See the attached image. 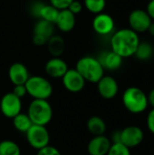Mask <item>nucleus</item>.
<instances>
[{"instance_id": "obj_1", "label": "nucleus", "mask_w": 154, "mask_h": 155, "mask_svg": "<svg viewBox=\"0 0 154 155\" xmlns=\"http://www.w3.org/2000/svg\"><path fill=\"white\" fill-rule=\"evenodd\" d=\"M140 38L137 33L130 28H122L114 32L111 37V50L123 58L134 55Z\"/></svg>"}, {"instance_id": "obj_2", "label": "nucleus", "mask_w": 154, "mask_h": 155, "mask_svg": "<svg viewBox=\"0 0 154 155\" xmlns=\"http://www.w3.org/2000/svg\"><path fill=\"white\" fill-rule=\"evenodd\" d=\"M76 71L84 77L85 82L97 84L104 75V69L96 57L86 55L81 57L75 65Z\"/></svg>"}, {"instance_id": "obj_3", "label": "nucleus", "mask_w": 154, "mask_h": 155, "mask_svg": "<svg viewBox=\"0 0 154 155\" xmlns=\"http://www.w3.org/2000/svg\"><path fill=\"white\" fill-rule=\"evenodd\" d=\"M122 101L124 108L133 114L143 113L149 105L147 94L141 88L135 86L125 89L122 96Z\"/></svg>"}, {"instance_id": "obj_4", "label": "nucleus", "mask_w": 154, "mask_h": 155, "mask_svg": "<svg viewBox=\"0 0 154 155\" xmlns=\"http://www.w3.org/2000/svg\"><path fill=\"white\" fill-rule=\"evenodd\" d=\"M27 115L33 124L45 126L53 119V108L48 100L33 99L27 108Z\"/></svg>"}, {"instance_id": "obj_5", "label": "nucleus", "mask_w": 154, "mask_h": 155, "mask_svg": "<svg viewBox=\"0 0 154 155\" xmlns=\"http://www.w3.org/2000/svg\"><path fill=\"white\" fill-rule=\"evenodd\" d=\"M27 94L33 99L48 100L53 94V85L48 79L41 75H30L25 84Z\"/></svg>"}, {"instance_id": "obj_6", "label": "nucleus", "mask_w": 154, "mask_h": 155, "mask_svg": "<svg viewBox=\"0 0 154 155\" xmlns=\"http://www.w3.org/2000/svg\"><path fill=\"white\" fill-rule=\"evenodd\" d=\"M25 138L28 144L33 149L38 151L49 145L50 134L45 126L33 124L25 133Z\"/></svg>"}, {"instance_id": "obj_7", "label": "nucleus", "mask_w": 154, "mask_h": 155, "mask_svg": "<svg viewBox=\"0 0 154 155\" xmlns=\"http://www.w3.org/2000/svg\"><path fill=\"white\" fill-rule=\"evenodd\" d=\"M0 111L5 117L13 119L22 111V99L12 92L5 94L0 100Z\"/></svg>"}, {"instance_id": "obj_8", "label": "nucleus", "mask_w": 154, "mask_h": 155, "mask_svg": "<svg viewBox=\"0 0 154 155\" xmlns=\"http://www.w3.org/2000/svg\"><path fill=\"white\" fill-rule=\"evenodd\" d=\"M152 20L146 12L143 9H134L133 10L128 17V23L130 29L135 33H144L148 31Z\"/></svg>"}, {"instance_id": "obj_9", "label": "nucleus", "mask_w": 154, "mask_h": 155, "mask_svg": "<svg viewBox=\"0 0 154 155\" xmlns=\"http://www.w3.org/2000/svg\"><path fill=\"white\" fill-rule=\"evenodd\" d=\"M144 138L142 128L136 125H130L120 131V143L129 149L139 146Z\"/></svg>"}, {"instance_id": "obj_10", "label": "nucleus", "mask_w": 154, "mask_h": 155, "mask_svg": "<svg viewBox=\"0 0 154 155\" xmlns=\"http://www.w3.org/2000/svg\"><path fill=\"white\" fill-rule=\"evenodd\" d=\"M61 79L64 89L73 94L80 93L85 86V80L75 68L68 69Z\"/></svg>"}, {"instance_id": "obj_11", "label": "nucleus", "mask_w": 154, "mask_h": 155, "mask_svg": "<svg viewBox=\"0 0 154 155\" xmlns=\"http://www.w3.org/2000/svg\"><path fill=\"white\" fill-rule=\"evenodd\" d=\"M92 25L96 34L100 35H108L113 34L115 24L113 18L109 14L102 12L95 15Z\"/></svg>"}, {"instance_id": "obj_12", "label": "nucleus", "mask_w": 154, "mask_h": 155, "mask_svg": "<svg viewBox=\"0 0 154 155\" xmlns=\"http://www.w3.org/2000/svg\"><path fill=\"white\" fill-rule=\"evenodd\" d=\"M31 12L32 15L37 17L38 19H43L54 24L59 10L50 4H43L41 2H35L32 5Z\"/></svg>"}, {"instance_id": "obj_13", "label": "nucleus", "mask_w": 154, "mask_h": 155, "mask_svg": "<svg viewBox=\"0 0 154 155\" xmlns=\"http://www.w3.org/2000/svg\"><path fill=\"white\" fill-rule=\"evenodd\" d=\"M97 90L101 97L106 100L113 99L119 91L117 81L110 75H103L97 82Z\"/></svg>"}, {"instance_id": "obj_14", "label": "nucleus", "mask_w": 154, "mask_h": 155, "mask_svg": "<svg viewBox=\"0 0 154 155\" xmlns=\"http://www.w3.org/2000/svg\"><path fill=\"white\" fill-rule=\"evenodd\" d=\"M111 145V140L104 134L93 136L87 144V152L89 155H107Z\"/></svg>"}, {"instance_id": "obj_15", "label": "nucleus", "mask_w": 154, "mask_h": 155, "mask_svg": "<svg viewBox=\"0 0 154 155\" xmlns=\"http://www.w3.org/2000/svg\"><path fill=\"white\" fill-rule=\"evenodd\" d=\"M29 77L28 69L22 63H14L8 68V78L14 85L25 84Z\"/></svg>"}, {"instance_id": "obj_16", "label": "nucleus", "mask_w": 154, "mask_h": 155, "mask_svg": "<svg viewBox=\"0 0 154 155\" xmlns=\"http://www.w3.org/2000/svg\"><path fill=\"white\" fill-rule=\"evenodd\" d=\"M68 69L69 68L66 62L60 57H52L44 65L46 74L55 79L62 78Z\"/></svg>"}, {"instance_id": "obj_17", "label": "nucleus", "mask_w": 154, "mask_h": 155, "mask_svg": "<svg viewBox=\"0 0 154 155\" xmlns=\"http://www.w3.org/2000/svg\"><path fill=\"white\" fill-rule=\"evenodd\" d=\"M104 70L115 71L118 70L123 64V57L114 53L113 51H104L97 58Z\"/></svg>"}, {"instance_id": "obj_18", "label": "nucleus", "mask_w": 154, "mask_h": 155, "mask_svg": "<svg viewBox=\"0 0 154 155\" xmlns=\"http://www.w3.org/2000/svg\"><path fill=\"white\" fill-rule=\"evenodd\" d=\"M58 29L64 33H68L74 28L75 25V15L71 13L67 8L59 10L56 21L54 23Z\"/></svg>"}, {"instance_id": "obj_19", "label": "nucleus", "mask_w": 154, "mask_h": 155, "mask_svg": "<svg viewBox=\"0 0 154 155\" xmlns=\"http://www.w3.org/2000/svg\"><path fill=\"white\" fill-rule=\"evenodd\" d=\"M46 45L48 52L53 57H60L65 48L64 40L60 35H52L48 39Z\"/></svg>"}, {"instance_id": "obj_20", "label": "nucleus", "mask_w": 154, "mask_h": 155, "mask_svg": "<svg viewBox=\"0 0 154 155\" xmlns=\"http://www.w3.org/2000/svg\"><path fill=\"white\" fill-rule=\"evenodd\" d=\"M86 127L88 132L93 135H103L106 132V124L104 120L100 116H92L88 119L86 123Z\"/></svg>"}, {"instance_id": "obj_21", "label": "nucleus", "mask_w": 154, "mask_h": 155, "mask_svg": "<svg viewBox=\"0 0 154 155\" xmlns=\"http://www.w3.org/2000/svg\"><path fill=\"white\" fill-rule=\"evenodd\" d=\"M33 32L34 35H39L48 40L52 35H54V26L53 23L43 19H38V21L34 24Z\"/></svg>"}, {"instance_id": "obj_22", "label": "nucleus", "mask_w": 154, "mask_h": 155, "mask_svg": "<svg viewBox=\"0 0 154 155\" xmlns=\"http://www.w3.org/2000/svg\"><path fill=\"white\" fill-rule=\"evenodd\" d=\"M12 122H13L14 128L22 134H25L29 130V128L33 125V123L31 122L27 114H24L22 112L17 115H15L12 119Z\"/></svg>"}, {"instance_id": "obj_23", "label": "nucleus", "mask_w": 154, "mask_h": 155, "mask_svg": "<svg viewBox=\"0 0 154 155\" xmlns=\"http://www.w3.org/2000/svg\"><path fill=\"white\" fill-rule=\"evenodd\" d=\"M153 54V47L148 42H140L134 55L141 61L149 60Z\"/></svg>"}, {"instance_id": "obj_24", "label": "nucleus", "mask_w": 154, "mask_h": 155, "mask_svg": "<svg viewBox=\"0 0 154 155\" xmlns=\"http://www.w3.org/2000/svg\"><path fill=\"white\" fill-rule=\"evenodd\" d=\"M0 155H21L19 145L12 140L0 142Z\"/></svg>"}, {"instance_id": "obj_25", "label": "nucleus", "mask_w": 154, "mask_h": 155, "mask_svg": "<svg viewBox=\"0 0 154 155\" xmlns=\"http://www.w3.org/2000/svg\"><path fill=\"white\" fill-rule=\"evenodd\" d=\"M106 5V0H84V6L93 14L103 12Z\"/></svg>"}, {"instance_id": "obj_26", "label": "nucleus", "mask_w": 154, "mask_h": 155, "mask_svg": "<svg viewBox=\"0 0 154 155\" xmlns=\"http://www.w3.org/2000/svg\"><path fill=\"white\" fill-rule=\"evenodd\" d=\"M107 155H132L128 147L121 143H112Z\"/></svg>"}, {"instance_id": "obj_27", "label": "nucleus", "mask_w": 154, "mask_h": 155, "mask_svg": "<svg viewBox=\"0 0 154 155\" xmlns=\"http://www.w3.org/2000/svg\"><path fill=\"white\" fill-rule=\"evenodd\" d=\"M36 155H61V153L54 146L47 145L37 151Z\"/></svg>"}, {"instance_id": "obj_28", "label": "nucleus", "mask_w": 154, "mask_h": 155, "mask_svg": "<svg viewBox=\"0 0 154 155\" xmlns=\"http://www.w3.org/2000/svg\"><path fill=\"white\" fill-rule=\"evenodd\" d=\"M74 0H49L50 5H52L58 10H63V9L68 8L69 5Z\"/></svg>"}, {"instance_id": "obj_29", "label": "nucleus", "mask_w": 154, "mask_h": 155, "mask_svg": "<svg viewBox=\"0 0 154 155\" xmlns=\"http://www.w3.org/2000/svg\"><path fill=\"white\" fill-rule=\"evenodd\" d=\"M83 6H84V5H83L80 1H78V0H74V1L69 5V6H68L67 9H68L71 13H73V14L75 15H78V14H80V13L82 12Z\"/></svg>"}, {"instance_id": "obj_30", "label": "nucleus", "mask_w": 154, "mask_h": 155, "mask_svg": "<svg viewBox=\"0 0 154 155\" xmlns=\"http://www.w3.org/2000/svg\"><path fill=\"white\" fill-rule=\"evenodd\" d=\"M12 93L16 95L18 98L22 99L24 98L26 94H27V92H26V88L25 86V84H18V85H14V88H13V91Z\"/></svg>"}, {"instance_id": "obj_31", "label": "nucleus", "mask_w": 154, "mask_h": 155, "mask_svg": "<svg viewBox=\"0 0 154 155\" xmlns=\"http://www.w3.org/2000/svg\"><path fill=\"white\" fill-rule=\"evenodd\" d=\"M146 124H147V127L148 130L154 134V108H152L150 113L147 115V120H146Z\"/></svg>"}, {"instance_id": "obj_32", "label": "nucleus", "mask_w": 154, "mask_h": 155, "mask_svg": "<svg viewBox=\"0 0 154 155\" xmlns=\"http://www.w3.org/2000/svg\"><path fill=\"white\" fill-rule=\"evenodd\" d=\"M47 39L42 37V36H39V35H33V43L37 45V46H42V45H44L46 43H47Z\"/></svg>"}, {"instance_id": "obj_33", "label": "nucleus", "mask_w": 154, "mask_h": 155, "mask_svg": "<svg viewBox=\"0 0 154 155\" xmlns=\"http://www.w3.org/2000/svg\"><path fill=\"white\" fill-rule=\"evenodd\" d=\"M146 12L148 13V15H150L152 20H154V0L149 1V3L147 5Z\"/></svg>"}, {"instance_id": "obj_34", "label": "nucleus", "mask_w": 154, "mask_h": 155, "mask_svg": "<svg viewBox=\"0 0 154 155\" xmlns=\"http://www.w3.org/2000/svg\"><path fill=\"white\" fill-rule=\"evenodd\" d=\"M147 98H148V104L149 105H151L152 108H154V88L150 91V93L147 94Z\"/></svg>"}, {"instance_id": "obj_35", "label": "nucleus", "mask_w": 154, "mask_h": 155, "mask_svg": "<svg viewBox=\"0 0 154 155\" xmlns=\"http://www.w3.org/2000/svg\"><path fill=\"white\" fill-rule=\"evenodd\" d=\"M148 32L150 33V35L154 37V22L152 21V24H151V25H150V27H149V29H148Z\"/></svg>"}, {"instance_id": "obj_36", "label": "nucleus", "mask_w": 154, "mask_h": 155, "mask_svg": "<svg viewBox=\"0 0 154 155\" xmlns=\"http://www.w3.org/2000/svg\"><path fill=\"white\" fill-rule=\"evenodd\" d=\"M149 1H150V0H149Z\"/></svg>"}]
</instances>
